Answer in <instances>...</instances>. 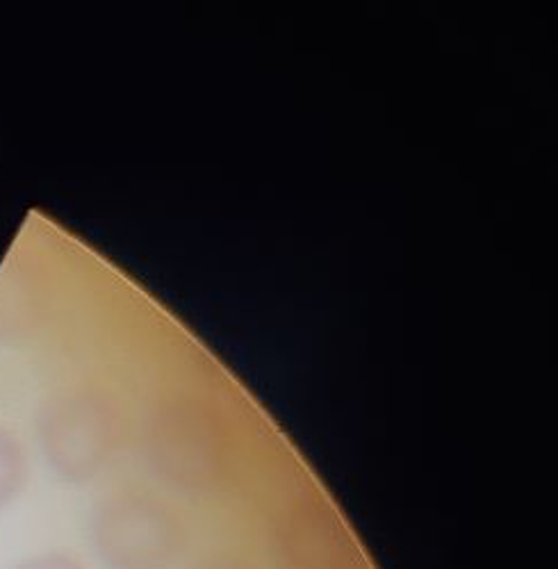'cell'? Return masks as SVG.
Listing matches in <instances>:
<instances>
[{
    "mask_svg": "<svg viewBox=\"0 0 558 569\" xmlns=\"http://www.w3.org/2000/svg\"><path fill=\"white\" fill-rule=\"evenodd\" d=\"M30 481V458L23 440L0 423V512L8 510L23 495Z\"/></svg>",
    "mask_w": 558,
    "mask_h": 569,
    "instance_id": "cell-4",
    "label": "cell"
},
{
    "mask_svg": "<svg viewBox=\"0 0 558 569\" xmlns=\"http://www.w3.org/2000/svg\"><path fill=\"white\" fill-rule=\"evenodd\" d=\"M273 542L281 569H358L353 542L327 510H292L278 525Z\"/></svg>",
    "mask_w": 558,
    "mask_h": 569,
    "instance_id": "cell-3",
    "label": "cell"
},
{
    "mask_svg": "<svg viewBox=\"0 0 558 569\" xmlns=\"http://www.w3.org/2000/svg\"><path fill=\"white\" fill-rule=\"evenodd\" d=\"M190 569H258V567L240 556L219 553V556H206V558L197 560Z\"/></svg>",
    "mask_w": 558,
    "mask_h": 569,
    "instance_id": "cell-6",
    "label": "cell"
},
{
    "mask_svg": "<svg viewBox=\"0 0 558 569\" xmlns=\"http://www.w3.org/2000/svg\"><path fill=\"white\" fill-rule=\"evenodd\" d=\"M91 545L106 569H171L188 545V529L165 497L121 488L97 503Z\"/></svg>",
    "mask_w": 558,
    "mask_h": 569,
    "instance_id": "cell-1",
    "label": "cell"
},
{
    "mask_svg": "<svg viewBox=\"0 0 558 569\" xmlns=\"http://www.w3.org/2000/svg\"><path fill=\"white\" fill-rule=\"evenodd\" d=\"M119 442L114 412L87 390L60 392L39 412V445L62 479L84 483L110 462Z\"/></svg>",
    "mask_w": 558,
    "mask_h": 569,
    "instance_id": "cell-2",
    "label": "cell"
},
{
    "mask_svg": "<svg viewBox=\"0 0 558 569\" xmlns=\"http://www.w3.org/2000/svg\"><path fill=\"white\" fill-rule=\"evenodd\" d=\"M12 569H87V565L71 553L49 551V553L28 556V558L19 560Z\"/></svg>",
    "mask_w": 558,
    "mask_h": 569,
    "instance_id": "cell-5",
    "label": "cell"
}]
</instances>
